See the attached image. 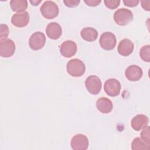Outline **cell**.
I'll return each mask as SVG.
<instances>
[{
    "mask_svg": "<svg viewBox=\"0 0 150 150\" xmlns=\"http://www.w3.org/2000/svg\"><path fill=\"white\" fill-rule=\"evenodd\" d=\"M67 71L73 77H80L85 72L86 66L84 63L78 59L69 60L67 64Z\"/></svg>",
    "mask_w": 150,
    "mask_h": 150,
    "instance_id": "1",
    "label": "cell"
},
{
    "mask_svg": "<svg viewBox=\"0 0 150 150\" xmlns=\"http://www.w3.org/2000/svg\"><path fill=\"white\" fill-rule=\"evenodd\" d=\"M114 19L118 25L125 26L132 21L133 14L132 12L128 9L120 8L114 12Z\"/></svg>",
    "mask_w": 150,
    "mask_h": 150,
    "instance_id": "3",
    "label": "cell"
},
{
    "mask_svg": "<svg viewBox=\"0 0 150 150\" xmlns=\"http://www.w3.org/2000/svg\"><path fill=\"white\" fill-rule=\"evenodd\" d=\"M80 35L84 40L88 42H92L97 39L98 37V32L94 28L87 27L81 30Z\"/></svg>",
    "mask_w": 150,
    "mask_h": 150,
    "instance_id": "17",
    "label": "cell"
},
{
    "mask_svg": "<svg viewBox=\"0 0 150 150\" xmlns=\"http://www.w3.org/2000/svg\"><path fill=\"white\" fill-rule=\"evenodd\" d=\"M99 42L103 49L106 50H110L115 46L117 40L115 35L112 33L105 32L101 34Z\"/></svg>",
    "mask_w": 150,
    "mask_h": 150,
    "instance_id": "6",
    "label": "cell"
},
{
    "mask_svg": "<svg viewBox=\"0 0 150 150\" xmlns=\"http://www.w3.org/2000/svg\"><path fill=\"white\" fill-rule=\"evenodd\" d=\"M85 84L87 91L94 95L98 94L102 87L101 80L98 77L94 75L88 76L86 80Z\"/></svg>",
    "mask_w": 150,
    "mask_h": 150,
    "instance_id": "4",
    "label": "cell"
},
{
    "mask_svg": "<svg viewBox=\"0 0 150 150\" xmlns=\"http://www.w3.org/2000/svg\"><path fill=\"white\" fill-rule=\"evenodd\" d=\"M40 12L43 17L51 19L56 18L59 12L57 5L51 1H46L42 5L40 8Z\"/></svg>",
    "mask_w": 150,
    "mask_h": 150,
    "instance_id": "2",
    "label": "cell"
},
{
    "mask_svg": "<svg viewBox=\"0 0 150 150\" xmlns=\"http://www.w3.org/2000/svg\"><path fill=\"white\" fill-rule=\"evenodd\" d=\"M33 5H38V4H39L40 2H41V1H30Z\"/></svg>",
    "mask_w": 150,
    "mask_h": 150,
    "instance_id": "28",
    "label": "cell"
},
{
    "mask_svg": "<svg viewBox=\"0 0 150 150\" xmlns=\"http://www.w3.org/2000/svg\"><path fill=\"white\" fill-rule=\"evenodd\" d=\"M149 124L148 117L144 114H138L135 116L131 120V125L135 131H140L146 127Z\"/></svg>",
    "mask_w": 150,
    "mask_h": 150,
    "instance_id": "13",
    "label": "cell"
},
{
    "mask_svg": "<svg viewBox=\"0 0 150 150\" xmlns=\"http://www.w3.org/2000/svg\"><path fill=\"white\" fill-rule=\"evenodd\" d=\"M9 34V29L6 25L1 24L0 25V39H6Z\"/></svg>",
    "mask_w": 150,
    "mask_h": 150,
    "instance_id": "22",
    "label": "cell"
},
{
    "mask_svg": "<svg viewBox=\"0 0 150 150\" xmlns=\"http://www.w3.org/2000/svg\"><path fill=\"white\" fill-rule=\"evenodd\" d=\"M46 42V37L43 33L41 32H36L30 37L29 40V45L30 49L34 50H38L42 49Z\"/></svg>",
    "mask_w": 150,
    "mask_h": 150,
    "instance_id": "5",
    "label": "cell"
},
{
    "mask_svg": "<svg viewBox=\"0 0 150 150\" xmlns=\"http://www.w3.org/2000/svg\"><path fill=\"white\" fill-rule=\"evenodd\" d=\"M97 109L104 114H107L111 111L113 108L112 101L106 97H100L96 101Z\"/></svg>",
    "mask_w": 150,
    "mask_h": 150,
    "instance_id": "16",
    "label": "cell"
},
{
    "mask_svg": "<svg viewBox=\"0 0 150 150\" xmlns=\"http://www.w3.org/2000/svg\"><path fill=\"white\" fill-rule=\"evenodd\" d=\"M10 6L13 11L24 12L28 7V2L26 0H12L10 1Z\"/></svg>",
    "mask_w": 150,
    "mask_h": 150,
    "instance_id": "18",
    "label": "cell"
},
{
    "mask_svg": "<svg viewBox=\"0 0 150 150\" xmlns=\"http://www.w3.org/2000/svg\"><path fill=\"white\" fill-rule=\"evenodd\" d=\"M29 22V15L28 12L24 11L15 13L11 18L12 23L19 28L26 26Z\"/></svg>",
    "mask_w": 150,
    "mask_h": 150,
    "instance_id": "12",
    "label": "cell"
},
{
    "mask_svg": "<svg viewBox=\"0 0 150 150\" xmlns=\"http://www.w3.org/2000/svg\"><path fill=\"white\" fill-rule=\"evenodd\" d=\"M104 4L105 5V6L111 9H115L116 8H117L120 3V1H117V0H105L104 1Z\"/></svg>",
    "mask_w": 150,
    "mask_h": 150,
    "instance_id": "23",
    "label": "cell"
},
{
    "mask_svg": "<svg viewBox=\"0 0 150 150\" xmlns=\"http://www.w3.org/2000/svg\"><path fill=\"white\" fill-rule=\"evenodd\" d=\"M79 0H64L63 2L65 4L66 6L70 8H73L77 6L79 3H80Z\"/></svg>",
    "mask_w": 150,
    "mask_h": 150,
    "instance_id": "24",
    "label": "cell"
},
{
    "mask_svg": "<svg viewBox=\"0 0 150 150\" xmlns=\"http://www.w3.org/2000/svg\"><path fill=\"white\" fill-rule=\"evenodd\" d=\"M150 128L149 126H146L144 128L141 133V139L145 142L150 144Z\"/></svg>",
    "mask_w": 150,
    "mask_h": 150,
    "instance_id": "21",
    "label": "cell"
},
{
    "mask_svg": "<svg viewBox=\"0 0 150 150\" xmlns=\"http://www.w3.org/2000/svg\"><path fill=\"white\" fill-rule=\"evenodd\" d=\"M140 57L145 62H150V46L149 45L144 46L139 52Z\"/></svg>",
    "mask_w": 150,
    "mask_h": 150,
    "instance_id": "20",
    "label": "cell"
},
{
    "mask_svg": "<svg viewBox=\"0 0 150 150\" xmlns=\"http://www.w3.org/2000/svg\"><path fill=\"white\" fill-rule=\"evenodd\" d=\"M134 50V44L128 39H124L121 40L118 46V53L123 56H127L132 53Z\"/></svg>",
    "mask_w": 150,
    "mask_h": 150,
    "instance_id": "15",
    "label": "cell"
},
{
    "mask_svg": "<svg viewBox=\"0 0 150 150\" xmlns=\"http://www.w3.org/2000/svg\"><path fill=\"white\" fill-rule=\"evenodd\" d=\"M121 84L115 79H110L105 81L104 86L105 92L110 96H118L121 90Z\"/></svg>",
    "mask_w": 150,
    "mask_h": 150,
    "instance_id": "8",
    "label": "cell"
},
{
    "mask_svg": "<svg viewBox=\"0 0 150 150\" xmlns=\"http://www.w3.org/2000/svg\"><path fill=\"white\" fill-rule=\"evenodd\" d=\"M70 145L74 150H86L88 146V139L85 135L79 134L73 137Z\"/></svg>",
    "mask_w": 150,
    "mask_h": 150,
    "instance_id": "9",
    "label": "cell"
},
{
    "mask_svg": "<svg viewBox=\"0 0 150 150\" xmlns=\"http://www.w3.org/2000/svg\"><path fill=\"white\" fill-rule=\"evenodd\" d=\"M47 36L53 40L59 39L62 34L61 26L57 22H51L47 25L46 28Z\"/></svg>",
    "mask_w": 150,
    "mask_h": 150,
    "instance_id": "14",
    "label": "cell"
},
{
    "mask_svg": "<svg viewBox=\"0 0 150 150\" xmlns=\"http://www.w3.org/2000/svg\"><path fill=\"white\" fill-rule=\"evenodd\" d=\"M132 150H144L150 148V144L145 142L140 138H135L131 144Z\"/></svg>",
    "mask_w": 150,
    "mask_h": 150,
    "instance_id": "19",
    "label": "cell"
},
{
    "mask_svg": "<svg viewBox=\"0 0 150 150\" xmlns=\"http://www.w3.org/2000/svg\"><path fill=\"white\" fill-rule=\"evenodd\" d=\"M15 51V45L9 39H5L0 40V56L2 57H9L12 56Z\"/></svg>",
    "mask_w": 150,
    "mask_h": 150,
    "instance_id": "7",
    "label": "cell"
},
{
    "mask_svg": "<svg viewBox=\"0 0 150 150\" xmlns=\"http://www.w3.org/2000/svg\"><path fill=\"white\" fill-rule=\"evenodd\" d=\"M127 79L132 81H138L142 76V69L137 65H131L128 66L125 71Z\"/></svg>",
    "mask_w": 150,
    "mask_h": 150,
    "instance_id": "11",
    "label": "cell"
},
{
    "mask_svg": "<svg viewBox=\"0 0 150 150\" xmlns=\"http://www.w3.org/2000/svg\"><path fill=\"white\" fill-rule=\"evenodd\" d=\"M100 0H87L84 1V2L88 6H97L99 4L101 3Z\"/></svg>",
    "mask_w": 150,
    "mask_h": 150,
    "instance_id": "26",
    "label": "cell"
},
{
    "mask_svg": "<svg viewBox=\"0 0 150 150\" xmlns=\"http://www.w3.org/2000/svg\"><path fill=\"white\" fill-rule=\"evenodd\" d=\"M77 50V45L72 40L64 41L60 47V53L65 57H71L73 56L76 54Z\"/></svg>",
    "mask_w": 150,
    "mask_h": 150,
    "instance_id": "10",
    "label": "cell"
},
{
    "mask_svg": "<svg viewBox=\"0 0 150 150\" xmlns=\"http://www.w3.org/2000/svg\"><path fill=\"white\" fill-rule=\"evenodd\" d=\"M141 4H142V8L145 10H146L148 11H149V4H150V2L149 1H141Z\"/></svg>",
    "mask_w": 150,
    "mask_h": 150,
    "instance_id": "27",
    "label": "cell"
},
{
    "mask_svg": "<svg viewBox=\"0 0 150 150\" xmlns=\"http://www.w3.org/2000/svg\"><path fill=\"white\" fill-rule=\"evenodd\" d=\"M124 4H125V6H129V7H134L137 6L138 3L139 1H136V0H124L123 1Z\"/></svg>",
    "mask_w": 150,
    "mask_h": 150,
    "instance_id": "25",
    "label": "cell"
}]
</instances>
